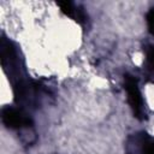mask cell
<instances>
[{
  "label": "cell",
  "mask_w": 154,
  "mask_h": 154,
  "mask_svg": "<svg viewBox=\"0 0 154 154\" xmlns=\"http://www.w3.org/2000/svg\"><path fill=\"white\" fill-rule=\"evenodd\" d=\"M146 19H147V25H148L149 32H150L152 35H154V7L148 11Z\"/></svg>",
  "instance_id": "obj_5"
},
{
  "label": "cell",
  "mask_w": 154,
  "mask_h": 154,
  "mask_svg": "<svg viewBox=\"0 0 154 154\" xmlns=\"http://www.w3.org/2000/svg\"><path fill=\"white\" fill-rule=\"evenodd\" d=\"M124 88L126 90L128 100H129V103L131 106V109H132L135 117H137L138 119H142L143 114H144L143 100H142V95L138 89L136 78L132 77L131 75H125L124 76Z\"/></svg>",
  "instance_id": "obj_1"
},
{
  "label": "cell",
  "mask_w": 154,
  "mask_h": 154,
  "mask_svg": "<svg viewBox=\"0 0 154 154\" xmlns=\"http://www.w3.org/2000/svg\"><path fill=\"white\" fill-rule=\"evenodd\" d=\"M1 118H2L4 124L11 129L29 128L32 124L31 119L25 113H23L22 111L17 108H12V107H5L1 112Z\"/></svg>",
  "instance_id": "obj_2"
},
{
  "label": "cell",
  "mask_w": 154,
  "mask_h": 154,
  "mask_svg": "<svg viewBox=\"0 0 154 154\" xmlns=\"http://www.w3.org/2000/svg\"><path fill=\"white\" fill-rule=\"evenodd\" d=\"M58 5H59L60 10L66 16L71 17L76 22H78V23H84L85 22V14H84V12L82 10H79V8H76L71 2H69V1H61Z\"/></svg>",
  "instance_id": "obj_4"
},
{
  "label": "cell",
  "mask_w": 154,
  "mask_h": 154,
  "mask_svg": "<svg viewBox=\"0 0 154 154\" xmlns=\"http://www.w3.org/2000/svg\"><path fill=\"white\" fill-rule=\"evenodd\" d=\"M126 149L129 154H154V141L143 132L136 134L128 140Z\"/></svg>",
  "instance_id": "obj_3"
},
{
  "label": "cell",
  "mask_w": 154,
  "mask_h": 154,
  "mask_svg": "<svg viewBox=\"0 0 154 154\" xmlns=\"http://www.w3.org/2000/svg\"><path fill=\"white\" fill-rule=\"evenodd\" d=\"M146 57L149 66L154 69V46H149L146 48Z\"/></svg>",
  "instance_id": "obj_6"
}]
</instances>
